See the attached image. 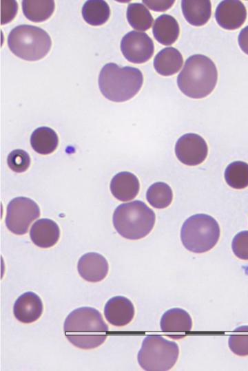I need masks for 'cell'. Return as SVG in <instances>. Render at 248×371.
Returning <instances> with one entry per match:
<instances>
[{"instance_id":"6da1fadb","label":"cell","mask_w":248,"mask_h":371,"mask_svg":"<svg viewBox=\"0 0 248 371\" xmlns=\"http://www.w3.org/2000/svg\"><path fill=\"white\" fill-rule=\"evenodd\" d=\"M108 330L101 314L91 307H81L72 311L63 326L68 340L83 350L96 348L103 343Z\"/></svg>"},{"instance_id":"7a4b0ae2","label":"cell","mask_w":248,"mask_h":371,"mask_svg":"<svg viewBox=\"0 0 248 371\" xmlns=\"http://www.w3.org/2000/svg\"><path fill=\"white\" fill-rule=\"evenodd\" d=\"M143 82L140 70L130 66L119 67L114 63L105 64L99 76V86L103 96L117 103L133 98L140 91Z\"/></svg>"},{"instance_id":"3957f363","label":"cell","mask_w":248,"mask_h":371,"mask_svg":"<svg viewBox=\"0 0 248 371\" xmlns=\"http://www.w3.org/2000/svg\"><path fill=\"white\" fill-rule=\"evenodd\" d=\"M218 72L214 63L202 54L190 56L177 78L180 90L192 98H203L215 88Z\"/></svg>"},{"instance_id":"277c9868","label":"cell","mask_w":248,"mask_h":371,"mask_svg":"<svg viewBox=\"0 0 248 371\" xmlns=\"http://www.w3.org/2000/svg\"><path fill=\"white\" fill-rule=\"evenodd\" d=\"M155 213L141 200L118 205L114 210L112 222L116 231L124 238L139 240L152 230Z\"/></svg>"},{"instance_id":"5b68a950","label":"cell","mask_w":248,"mask_h":371,"mask_svg":"<svg viewBox=\"0 0 248 371\" xmlns=\"http://www.w3.org/2000/svg\"><path fill=\"white\" fill-rule=\"evenodd\" d=\"M8 45L17 56L28 61L41 59L52 45L51 38L42 28L31 25H20L8 34Z\"/></svg>"},{"instance_id":"8992f818","label":"cell","mask_w":248,"mask_h":371,"mask_svg":"<svg viewBox=\"0 0 248 371\" xmlns=\"http://www.w3.org/2000/svg\"><path fill=\"white\" fill-rule=\"evenodd\" d=\"M220 237V227L211 216L200 213L188 218L180 230V240L186 249L203 253L213 248Z\"/></svg>"},{"instance_id":"52a82bcc","label":"cell","mask_w":248,"mask_h":371,"mask_svg":"<svg viewBox=\"0 0 248 371\" xmlns=\"http://www.w3.org/2000/svg\"><path fill=\"white\" fill-rule=\"evenodd\" d=\"M178 344L160 335H148L143 341L137 359L142 369L147 371H167L177 361Z\"/></svg>"},{"instance_id":"ba28073f","label":"cell","mask_w":248,"mask_h":371,"mask_svg":"<svg viewBox=\"0 0 248 371\" xmlns=\"http://www.w3.org/2000/svg\"><path fill=\"white\" fill-rule=\"evenodd\" d=\"M39 216V207L34 200L17 197L8 204L5 223L14 234L23 235L28 232L31 223Z\"/></svg>"},{"instance_id":"9c48e42d","label":"cell","mask_w":248,"mask_h":371,"mask_svg":"<svg viewBox=\"0 0 248 371\" xmlns=\"http://www.w3.org/2000/svg\"><path fill=\"white\" fill-rule=\"evenodd\" d=\"M121 50L124 57L133 63H143L153 55L152 39L145 32L130 31L121 41Z\"/></svg>"},{"instance_id":"30bf717a","label":"cell","mask_w":248,"mask_h":371,"mask_svg":"<svg viewBox=\"0 0 248 371\" xmlns=\"http://www.w3.org/2000/svg\"><path fill=\"white\" fill-rule=\"evenodd\" d=\"M175 153L183 164L196 166L201 164L207 158L208 147L200 135L187 133L178 139L175 145Z\"/></svg>"},{"instance_id":"8fae6325","label":"cell","mask_w":248,"mask_h":371,"mask_svg":"<svg viewBox=\"0 0 248 371\" xmlns=\"http://www.w3.org/2000/svg\"><path fill=\"white\" fill-rule=\"evenodd\" d=\"M215 18L221 28L229 30H236L245 23L247 10L240 1L225 0L218 5Z\"/></svg>"},{"instance_id":"7c38bea8","label":"cell","mask_w":248,"mask_h":371,"mask_svg":"<svg viewBox=\"0 0 248 371\" xmlns=\"http://www.w3.org/2000/svg\"><path fill=\"white\" fill-rule=\"evenodd\" d=\"M77 269L80 276L85 281L99 282L107 276L109 264L102 255L91 252L80 257Z\"/></svg>"},{"instance_id":"4fadbf2b","label":"cell","mask_w":248,"mask_h":371,"mask_svg":"<svg viewBox=\"0 0 248 371\" xmlns=\"http://www.w3.org/2000/svg\"><path fill=\"white\" fill-rule=\"evenodd\" d=\"M135 310L132 302L125 297L115 296L105 305L104 315L106 320L114 326H124L134 318Z\"/></svg>"},{"instance_id":"5bb4252c","label":"cell","mask_w":248,"mask_h":371,"mask_svg":"<svg viewBox=\"0 0 248 371\" xmlns=\"http://www.w3.org/2000/svg\"><path fill=\"white\" fill-rule=\"evenodd\" d=\"M43 308V302L40 297L29 291L17 299L13 306V313L20 322L31 324L39 319L42 315Z\"/></svg>"},{"instance_id":"9a60e30c","label":"cell","mask_w":248,"mask_h":371,"mask_svg":"<svg viewBox=\"0 0 248 371\" xmlns=\"http://www.w3.org/2000/svg\"><path fill=\"white\" fill-rule=\"evenodd\" d=\"M30 236L36 246L47 248L57 243L60 237V229L54 221L42 218L32 224L30 230Z\"/></svg>"},{"instance_id":"2e32d148","label":"cell","mask_w":248,"mask_h":371,"mask_svg":"<svg viewBox=\"0 0 248 371\" xmlns=\"http://www.w3.org/2000/svg\"><path fill=\"white\" fill-rule=\"evenodd\" d=\"M140 184L137 177L129 171L116 174L110 182L112 194L118 200L127 202L134 199L138 193Z\"/></svg>"},{"instance_id":"e0dca14e","label":"cell","mask_w":248,"mask_h":371,"mask_svg":"<svg viewBox=\"0 0 248 371\" xmlns=\"http://www.w3.org/2000/svg\"><path fill=\"white\" fill-rule=\"evenodd\" d=\"M161 329L165 332H189L192 328V320L185 310L174 308L167 310L161 317Z\"/></svg>"},{"instance_id":"ac0fdd59","label":"cell","mask_w":248,"mask_h":371,"mask_svg":"<svg viewBox=\"0 0 248 371\" xmlns=\"http://www.w3.org/2000/svg\"><path fill=\"white\" fill-rule=\"evenodd\" d=\"M152 32L158 42L164 45H169L177 40L180 28L174 17L163 14L154 21Z\"/></svg>"},{"instance_id":"d6986e66","label":"cell","mask_w":248,"mask_h":371,"mask_svg":"<svg viewBox=\"0 0 248 371\" xmlns=\"http://www.w3.org/2000/svg\"><path fill=\"white\" fill-rule=\"evenodd\" d=\"M183 62L180 52L173 47H168L156 55L154 67L158 74L162 76H171L180 70Z\"/></svg>"},{"instance_id":"ffe728a7","label":"cell","mask_w":248,"mask_h":371,"mask_svg":"<svg viewBox=\"0 0 248 371\" xmlns=\"http://www.w3.org/2000/svg\"><path fill=\"white\" fill-rule=\"evenodd\" d=\"M182 12L186 21L194 26L207 23L211 17V4L208 0L181 1Z\"/></svg>"},{"instance_id":"44dd1931","label":"cell","mask_w":248,"mask_h":371,"mask_svg":"<svg viewBox=\"0 0 248 371\" xmlns=\"http://www.w3.org/2000/svg\"><path fill=\"white\" fill-rule=\"evenodd\" d=\"M59 138L54 130L48 127H40L33 131L30 136L32 149L39 154L48 155L57 147Z\"/></svg>"},{"instance_id":"7402d4cb","label":"cell","mask_w":248,"mask_h":371,"mask_svg":"<svg viewBox=\"0 0 248 371\" xmlns=\"http://www.w3.org/2000/svg\"><path fill=\"white\" fill-rule=\"evenodd\" d=\"M110 15V7L107 2L103 0L86 1L82 8L83 18L91 25H103L108 20Z\"/></svg>"},{"instance_id":"603a6c76","label":"cell","mask_w":248,"mask_h":371,"mask_svg":"<svg viewBox=\"0 0 248 371\" xmlns=\"http://www.w3.org/2000/svg\"><path fill=\"white\" fill-rule=\"evenodd\" d=\"M22 10L25 17L35 23L43 22L52 14L54 1H22Z\"/></svg>"},{"instance_id":"cb8c5ba5","label":"cell","mask_w":248,"mask_h":371,"mask_svg":"<svg viewBox=\"0 0 248 371\" xmlns=\"http://www.w3.org/2000/svg\"><path fill=\"white\" fill-rule=\"evenodd\" d=\"M126 17L129 24L136 30L145 31L150 28L153 22L149 10L140 3L129 4Z\"/></svg>"},{"instance_id":"d4e9b609","label":"cell","mask_w":248,"mask_h":371,"mask_svg":"<svg viewBox=\"0 0 248 371\" xmlns=\"http://www.w3.org/2000/svg\"><path fill=\"white\" fill-rule=\"evenodd\" d=\"M225 179L231 188H246L248 187V164L242 161L232 162L225 170Z\"/></svg>"},{"instance_id":"484cf974","label":"cell","mask_w":248,"mask_h":371,"mask_svg":"<svg viewBox=\"0 0 248 371\" xmlns=\"http://www.w3.org/2000/svg\"><path fill=\"white\" fill-rule=\"evenodd\" d=\"M146 198L151 206L156 209L167 207L173 199L171 187L163 182L152 184L147 191Z\"/></svg>"},{"instance_id":"4316f807","label":"cell","mask_w":248,"mask_h":371,"mask_svg":"<svg viewBox=\"0 0 248 371\" xmlns=\"http://www.w3.org/2000/svg\"><path fill=\"white\" fill-rule=\"evenodd\" d=\"M228 345L233 353L238 356L248 355V326L236 328L229 337Z\"/></svg>"},{"instance_id":"83f0119b","label":"cell","mask_w":248,"mask_h":371,"mask_svg":"<svg viewBox=\"0 0 248 371\" xmlns=\"http://www.w3.org/2000/svg\"><path fill=\"white\" fill-rule=\"evenodd\" d=\"M7 163L9 168L13 171L22 173L29 168L30 158L25 151L17 149L12 151L8 154Z\"/></svg>"},{"instance_id":"f1b7e54d","label":"cell","mask_w":248,"mask_h":371,"mask_svg":"<svg viewBox=\"0 0 248 371\" xmlns=\"http://www.w3.org/2000/svg\"><path fill=\"white\" fill-rule=\"evenodd\" d=\"M231 248L237 257L248 260V231H240L234 236Z\"/></svg>"},{"instance_id":"f546056e","label":"cell","mask_w":248,"mask_h":371,"mask_svg":"<svg viewBox=\"0 0 248 371\" xmlns=\"http://www.w3.org/2000/svg\"><path fill=\"white\" fill-rule=\"evenodd\" d=\"M1 24L9 23L17 12V3L14 1H1Z\"/></svg>"},{"instance_id":"4dcf8cb0","label":"cell","mask_w":248,"mask_h":371,"mask_svg":"<svg viewBox=\"0 0 248 371\" xmlns=\"http://www.w3.org/2000/svg\"><path fill=\"white\" fill-rule=\"evenodd\" d=\"M149 9L156 12H163L172 6L174 1H143Z\"/></svg>"},{"instance_id":"1f68e13d","label":"cell","mask_w":248,"mask_h":371,"mask_svg":"<svg viewBox=\"0 0 248 371\" xmlns=\"http://www.w3.org/2000/svg\"><path fill=\"white\" fill-rule=\"evenodd\" d=\"M238 44L240 49L248 55V25L240 32Z\"/></svg>"}]
</instances>
